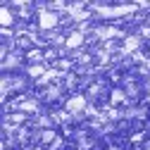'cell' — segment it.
<instances>
[{
	"mask_svg": "<svg viewBox=\"0 0 150 150\" xmlns=\"http://www.w3.org/2000/svg\"><path fill=\"white\" fill-rule=\"evenodd\" d=\"M98 12H100V17H105V19H117V17H124V14H129V12H134L138 5H119V7H105V5H93Z\"/></svg>",
	"mask_w": 150,
	"mask_h": 150,
	"instance_id": "1",
	"label": "cell"
},
{
	"mask_svg": "<svg viewBox=\"0 0 150 150\" xmlns=\"http://www.w3.org/2000/svg\"><path fill=\"white\" fill-rule=\"evenodd\" d=\"M38 24H41L43 31H52L55 26L60 24V14L52 12V10H41L38 12Z\"/></svg>",
	"mask_w": 150,
	"mask_h": 150,
	"instance_id": "2",
	"label": "cell"
},
{
	"mask_svg": "<svg viewBox=\"0 0 150 150\" xmlns=\"http://www.w3.org/2000/svg\"><path fill=\"white\" fill-rule=\"evenodd\" d=\"M67 115H81V112L86 110V96H81V93H76V96H71L64 105Z\"/></svg>",
	"mask_w": 150,
	"mask_h": 150,
	"instance_id": "3",
	"label": "cell"
},
{
	"mask_svg": "<svg viewBox=\"0 0 150 150\" xmlns=\"http://www.w3.org/2000/svg\"><path fill=\"white\" fill-rule=\"evenodd\" d=\"M83 41H86L83 31H81V29H74V31L67 36V48H69V50H76V48L83 45Z\"/></svg>",
	"mask_w": 150,
	"mask_h": 150,
	"instance_id": "4",
	"label": "cell"
},
{
	"mask_svg": "<svg viewBox=\"0 0 150 150\" xmlns=\"http://www.w3.org/2000/svg\"><path fill=\"white\" fill-rule=\"evenodd\" d=\"M141 41H143V36H129V38L124 41V48H122V52H134V50H138Z\"/></svg>",
	"mask_w": 150,
	"mask_h": 150,
	"instance_id": "5",
	"label": "cell"
},
{
	"mask_svg": "<svg viewBox=\"0 0 150 150\" xmlns=\"http://www.w3.org/2000/svg\"><path fill=\"white\" fill-rule=\"evenodd\" d=\"M17 110L24 112V115H31V112L36 115V112H38V103H36V100H24V103L17 105Z\"/></svg>",
	"mask_w": 150,
	"mask_h": 150,
	"instance_id": "6",
	"label": "cell"
},
{
	"mask_svg": "<svg viewBox=\"0 0 150 150\" xmlns=\"http://www.w3.org/2000/svg\"><path fill=\"white\" fill-rule=\"evenodd\" d=\"M43 71H48L43 64H31V67H29V74H26V76H29V79H38V81H41V79L45 76Z\"/></svg>",
	"mask_w": 150,
	"mask_h": 150,
	"instance_id": "7",
	"label": "cell"
},
{
	"mask_svg": "<svg viewBox=\"0 0 150 150\" xmlns=\"http://www.w3.org/2000/svg\"><path fill=\"white\" fill-rule=\"evenodd\" d=\"M0 14H3V17H0V22H3V29H7V26H12L14 24V19H17V17L7 10V3H5V7H3V12H0Z\"/></svg>",
	"mask_w": 150,
	"mask_h": 150,
	"instance_id": "8",
	"label": "cell"
},
{
	"mask_svg": "<svg viewBox=\"0 0 150 150\" xmlns=\"http://www.w3.org/2000/svg\"><path fill=\"white\" fill-rule=\"evenodd\" d=\"M52 138H55V131H52V129L41 131V141H43V143H48V141H52Z\"/></svg>",
	"mask_w": 150,
	"mask_h": 150,
	"instance_id": "9",
	"label": "cell"
},
{
	"mask_svg": "<svg viewBox=\"0 0 150 150\" xmlns=\"http://www.w3.org/2000/svg\"><path fill=\"white\" fill-rule=\"evenodd\" d=\"M26 57H29V60H36V62H38V60H41V50H29V55H26Z\"/></svg>",
	"mask_w": 150,
	"mask_h": 150,
	"instance_id": "10",
	"label": "cell"
},
{
	"mask_svg": "<svg viewBox=\"0 0 150 150\" xmlns=\"http://www.w3.org/2000/svg\"><path fill=\"white\" fill-rule=\"evenodd\" d=\"M148 150H150V148H148Z\"/></svg>",
	"mask_w": 150,
	"mask_h": 150,
	"instance_id": "11",
	"label": "cell"
}]
</instances>
